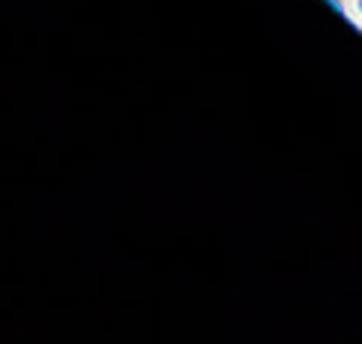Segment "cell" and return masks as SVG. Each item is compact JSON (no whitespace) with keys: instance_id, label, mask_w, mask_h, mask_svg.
Wrapping results in <instances>:
<instances>
[{"instance_id":"1","label":"cell","mask_w":362,"mask_h":344,"mask_svg":"<svg viewBox=\"0 0 362 344\" xmlns=\"http://www.w3.org/2000/svg\"><path fill=\"white\" fill-rule=\"evenodd\" d=\"M356 6H359V16H362V0H356Z\"/></svg>"}]
</instances>
